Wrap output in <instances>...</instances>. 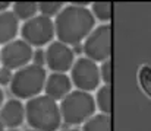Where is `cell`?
Returning <instances> with one entry per match:
<instances>
[{
    "label": "cell",
    "mask_w": 151,
    "mask_h": 131,
    "mask_svg": "<svg viewBox=\"0 0 151 131\" xmlns=\"http://www.w3.org/2000/svg\"><path fill=\"white\" fill-rule=\"evenodd\" d=\"M65 7V4L62 1H40L38 3V9H40V13L41 15H46L49 18H53V16H57L62 9Z\"/></svg>",
    "instance_id": "e0dca14e"
},
{
    "label": "cell",
    "mask_w": 151,
    "mask_h": 131,
    "mask_svg": "<svg viewBox=\"0 0 151 131\" xmlns=\"http://www.w3.org/2000/svg\"><path fill=\"white\" fill-rule=\"evenodd\" d=\"M56 35V26L51 18L46 15H35L24 22L21 26V37L32 47H44L53 41Z\"/></svg>",
    "instance_id": "5b68a950"
},
{
    "label": "cell",
    "mask_w": 151,
    "mask_h": 131,
    "mask_svg": "<svg viewBox=\"0 0 151 131\" xmlns=\"http://www.w3.org/2000/svg\"><path fill=\"white\" fill-rule=\"evenodd\" d=\"M44 92H46V95L51 96L53 99L62 101L69 92H72V79L66 73L53 72L47 77Z\"/></svg>",
    "instance_id": "8fae6325"
},
{
    "label": "cell",
    "mask_w": 151,
    "mask_h": 131,
    "mask_svg": "<svg viewBox=\"0 0 151 131\" xmlns=\"http://www.w3.org/2000/svg\"><path fill=\"white\" fill-rule=\"evenodd\" d=\"M84 54L97 61L103 63L110 58L111 54V25L107 22L91 31V34L84 41Z\"/></svg>",
    "instance_id": "8992f818"
},
{
    "label": "cell",
    "mask_w": 151,
    "mask_h": 131,
    "mask_svg": "<svg viewBox=\"0 0 151 131\" xmlns=\"http://www.w3.org/2000/svg\"><path fill=\"white\" fill-rule=\"evenodd\" d=\"M96 103L101 112H104V114L111 112V86H110V83H104L97 90Z\"/></svg>",
    "instance_id": "9a60e30c"
},
{
    "label": "cell",
    "mask_w": 151,
    "mask_h": 131,
    "mask_svg": "<svg viewBox=\"0 0 151 131\" xmlns=\"http://www.w3.org/2000/svg\"><path fill=\"white\" fill-rule=\"evenodd\" d=\"M34 57L32 45L28 44L25 40H13L10 42L4 44L0 50V63L4 67L12 70H18L29 64Z\"/></svg>",
    "instance_id": "ba28073f"
},
{
    "label": "cell",
    "mask_w": 151,
    "mask_h": 131,
    "mask_svg": "<svg viewBox=\"0 0 151 131\" xmlns=\"http://www.w3.org/2000/svg\"><path fill=\"white\" fill-rule=\"evenodd\" d=\"M70 79L76 89L87 92L96 90L101 82V73L97 61L88 57H81L75 60L70 69Z\"/></svg>",
    "instance_id": "52a82bcc"
},
{
    "label": "cell",
    "mask_w": 151,
    "mask_h": 131,
    "mask_svg": "<svg viewBox=\"0 0 151 131\" xmlns=\"http://www.w3.org/2000/svg\"><path fill=\"white\" fill-rule=\"evenodd\" d=\"M82 131H111L110 114H94L84 123Z\"/></svg>",
    "instance_id": "4fadbf2b"
},
{
    "label": "cell",
    "mask_w": 151,
    "mask_h": 131,
    "mask_svg": "<svg viewBox=\"0 0 151 131\" xmlns=\"http://www.w3.org/2000/svg\"><path fill=\"white\" fill-rule=\"evenodd\" d=\"M75 63V52L69 44L53 41L46 50V66L51 72L66 73Z\"/></svg>",
    "instance_id": "9c48e42d"
},
{
    "label": "cell",
    "mask_w": 151,
    "mask_h": 131,
    "mask_svg": "<svg viewBox=\"0 0 151 131\" xmlns=\"http://www.w3.org/2000/svg\"><path fill=\"white\" fill-rule=\"evenodd\" d=\"M100 73H101V80H103L104 83H111V76H113V73H111V60H110V58L101 63Z\"/></svg>",
    "instance_id": "d6986e66"
},
{
    "label": "cell",
    "mask_w": 151,
    "mask_h": 131,
    "mask_svg": "<svg viewBox=\"0 0 151 131\" xmlns=\"http://www.w3.org/2000/svg\"><path fill=\"white\" fill-rule=\"evenodd\" d=\"M4 128H6V127H4V125H3V124L0 123V131H4Z\"/></svg>",
    "instance_id": "cb8c5ba5"
},
{
    "label": "cell",
    "mask_w": 151,
    "mask_h": 131,
    "mask_svg": "<svg viewBox=\"0 0 151 131\" xmlns=\"http://www.w3.org/2000/svg\"><path fill=\"white\" fill-rule=\"evenodd\" d=\"M13 70L9 69V67H0V86H6V85H10L12 79H13Z\"/></svg>",
    "instance_id": "ffe728a7"
},
{
    "label": "cell",
    "mask_w": 151,
    "mask_h": 131,
    "mask_svg": "<svg viewBox=\"0 0 151 131\" xmlns=\"http://www.w3.org/2000/svg\"><path fill=\"white\" fill-rule=\"evenodd\" d=\"M3 99H4V95H3V90L0 89V108H1V106H3V103H4V102H3Z\"/></svg>",
    "instance_id": "603a6c76"
},
{
    "label": "cell",
    "mask_w": 151,
    "mask_h": 131,
    "mask_svg": "<svg viewBox=\"0 0 151 131\" xmlns=\"http://www.w3.org/2000/svg\"><path fill=\"white\" fill-rule=\"evenodd\" d=\"M15 15L21 19V21H28L31 18H34L37 15L38 9V3L35 1H27V0H21V1H15L13 3V9Z\"/></svg>",
    "instance_id": "5bb4252c"
},
{
    "label": "cell",
    "mask_w": 151,
    "mask_h": 131,
    "mask_svg": "<svg viewBox=\"0 0 151 131\" xmlns=\"http://www.w3.org/2000/svg\"><path fill=\"white\" fill-rule=\"evenodd\" d=\"M138 80L142 90L147 93V96L151 98V67L150 66H142L138 73Z\"/></svg>",
    "instance_id": "ac0fdd59"
},
{
    "label": "cell",
    "mask_w": 151,
    "mask_h": 131,
    "mask_svg": "<svg viewBox=\"0 0 151 131\" xmlns=\"http://www.w3.org/2000/svg\"><path fill=\"white\" fill-rule=\"evenodd\" d=\"M19 18L13 10L0 12V45L13 41L19 32Z\"/></svg>",
    "instance_id": "7c38bea8"
},
{
    "label": "cell",
    "mask_w": 151,
    "mask_h": 131,
    "mask_svg": "<svg viewBox=\"0 0 151 131\" xmlns=\"http://www.w3.org/2000/svg\"><path fill=\"white\" fill-rule=\"evenodd\" d=\"M32 60H34V64L44 66V64H46V51H43V50H37V51L34 52Z\"/></svg>",
    "instance_id": "44dd1931"
},
{
    "label": "cell",
    "mask_w": 151,
    "mask_h": 131,
    "mask_svg": "<svg viewBox=\"0 0 151 131\" xmlns=\"http://www.w3.org/2000/svg\"><path fill=\"white\" fill-rule=\"evenodd\" d=\"M9 6H10V3H9V1H6V0H0V12L7 10V9H9Z\"/></svg>",
    "instance_id": "7402d4cb"
},
{
    "label": "cell",
    "mask_w": 151,
    "mask_h": 131,
    "mask_svg": "<svg viewBox=\"0 0 151 131\" xmlns=\"http://www.w3.org/2000/svg\"><path fill=\"white\" fill-rule=\"evenodd\" d=\"M56 37L69 45H78L96 28V16L85 4L72 3L62 9L54 21Z\"/></svg>",
    "instance_id": "6da1fadb"
},
{
    "label": "cell",
    "mask_w": 151,
    "mask_h": 131,
    "mask_svg": "<svg viewBox=\"0 0 151 131\" xmlns=\"http://www.w3.org/2000/svg\"><path fill=\"white\" fill-rule=\"evenodd\" d=\"M29 131H38V130H34V128H32V130H29Z\"/></svg>",
    "instance_id": "484cf974"
},
{
    "label": "cell",
    "mask_w": 151,
    "mask_h": 131,
    "mask_svg": "<svg viewBox=\"0 0 151 131\" xmlns=\"http://www.w3.org/2000/svg\"><path fill=\"white\" fill-rule=\"evenodd\" d=\"M63 131H78V130H63Z\"/></svg>",
    "instance_id": "d4e9b609"
},
{
    "label": "cell",
    "mask_w": 151,
    "mask_h": 131,
    "mask_svg": "<svg viewBox=\"0 0 151 131\" xmlns=\"http://www.w3.org/2000/svg\"><path fill=\"white\" fill-rule=\"evenodd\" d=\"M94 16L101 22H109L111 19V3L110 1H94L91 4Z\"/></svg>",
    "instance_id": "2e32d148"
},
{
    "label": "cell",
    "mask_w": 151,
    "mask_h": 131,
    "mask_svg": "<svg viewBox=\"0 0 151 131\" xmlns=\"http://www.w3.org/2000/svg\"><path fill=\"white\" fill-rule=\"evenodd\" d=\"M25 114L28 125L38 131H57L63 121L57 101L49 95H38L28 99Z\"/></svg>",
    "instance_id": "7a4b0ae2"
},
{
    "label": "cell",
    "mask_w": 151,
    "mask_h": 131,
    "mask_svg": "<svg viewBox=\"0 0 151 131\" xmlns=\"http://www.w3.org/2000/svg\"><path fill=\"white\" fill-rule=\"evenodd\" d=\"M47 82V70L44 66L38 64H27L13 73V79L10 82V90L18 99H31L38 95L46 87Z\"/></svg>",
    "instance_id": "3957f363"
},
{
    "label": "cell",
    "mask_w": 151,
    "mask_h": 131,
    "mask_svg": "<svg viewBox=\"0 0 151 131\" xmlns=\"http://www.w3.org/2000/svg\"><path fill=\"white\" fill-rule=\"evenodd\" d=\"M27 120L25 105L19 99H10L0 108V123L6 128H18Z\"/></svg>",
    "instance_id": "30bf717a"
},
{
    "label": "cell",
    "mask_w": 151,
    "mask_h": 131,
    "mask_svg": "<svg viewBox=\"0 0 151 131\" xmlns=\"http://www.w3.org/2000/svg\"><path fill=\"white\" fill-rule=\"evenodd\" d=\"M96 99L87 90H72L60 102L62 118L68 125L84 124L96 112Z\"/></svg>",
    "instance_id": "277c9868"
}]
</instances>
